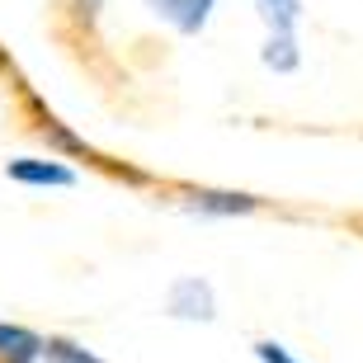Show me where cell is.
Listing matches in <instances>:
<instances>
[{
	"instance_id": "cell-1",
	"label": "cell",
	"mask_w": 363,
	"mask_h": 363,
	"mask_svg": "<svg viewBox=\"0 0 363 363\" xmlns=\"http://www.w3.org/2000/svg\"><path fill=\"white\" fill-rule=\"evenodd\" d=\"M165 316H170V321H184V325H213L217 316H222L213 279H203V274L175 279L165 288Z\"/></svg>"
},
{
	"instance_id": "cell-2",
	"label": "cell",
	"mask_w": 363,
	"mask_h": 363,
	"mask_svg": "<svg viewBox=\"0 0 363 363\" xmlns=\"http://www.w3.org/2000/svg\"><path fill=\"white\" fill-rule=\"evenodd\" d=\"M5 175L14 179V184H28V189H71L76 184V170L62 161H43V156H19V161L5 165Z\"/></svg>"
},
{
	"instance_id": "cell-3",
	"label": "cell",
	"mask_w": 363,
	"mask_h": 363,
	"mask_svg": "<svg viewBox=\"0 0 363 363\" xmlns=\"http://www.w3.org/2000/svg\"><path fill=\"white\" fill-rule=\"evenodd\" d=\"M184 208L199 217H250L259 208V199L250 194H236V189H189Z\"/></svg>"
},
{
	"instance_id": "cell-4",
	"label": "cell",
	"mask_w": 363,
	"mask_h": 363,
	"mask_svg": "<svg viewBox=\"0 0 363 363\" xmlns=\"http://www.w3.org/2000/svg\"><path fill=\"white\" fill-rule=\"evenodd\" d=\"M147 10L156 14V19H165L175 33H189V38H194V33L208 28L217 0H147Z\"/></svg>"
},
{
	"instance_id": "cell-5",
	"label": "cell",
	"mask_w": 363,
	"mask_h": 363,
	"mask_svg": "<svg viewBox=\"0 0 363 363\" xmlns=\"http://www.w3.org/2000/svg\"><path fill=\"white\" fill-rule=\"evenodd\" d=\"M43 345L48 340H38L33 330L0 321V363H43Z\"/></svg>"
},
{
	"instance_id": "cell-6",
	"label": "cell",
	"mask_w": 363,
	"mask_h": 363,
	"mask_svg": "<svg viewBox=\"0 0 363 363\" xmlns=\"http://www.w3.org/2000/svg\"><path fill=\"white\" fill-rule=\"evenodd\" d=\"M259 62L274 71V76H293L302 67V48H297V33H269L264 48H259Z\"/></svg>"
},
{
	"instance_id": "cell-7",
	"label": "cell",
	"mask_w": 363,
	"mask_h": 363,
	"mask_svg": "<svg viewBox=\"0 0 363 363\" xmlns=\"http://www.w3.org/2000/svg\"><path fill=\"white\" fill-rule=\"evenodd\" d=\"M255 5L269 33H297L302 24V0H255Z\"/></svg>"
},
{
	"instance_id": "cell-8",
	"label": "cell",
	"mask_w": 363,
	"mask_h": 363,
	"mask_svg": "<svg viewBox=\"0 0 363 363\" xmlns=\"http://www.w3.org/2000/svg\"><path fill=\"white\" fill-rule=\"evenodd\" d=\"M43 363H104V359H94L90 350L71 345V340H48L43 345Z\"/></svg>"
},
{
	"instance_id": "cell-9",
	"label": "cell",
	"mask_w": 363,
	"mask_h": 363,
	"mask_svg": "<svg viewBox=\"0 0 363 363\" xmlns=\"http://www.w3.org/2000/svg\"><path fill=\"white\" fill-rule=\"evenodd\" d=\"M43 137H52L57 147H67V151H85V142H81V137H71L67 128H62V123H52V118L43 123Z\"/></svg>"
},
{
	"instance_id": "cell-10",
	"label": "cell",
	"mask_w": 363,
	"mask_h": 363,
	"mask_svg": "<svg viewBox=\"0 0 363 363\" xmlns=\"http://www.w3.org/2000/svg\"><path fill=\"white\" fill-rule=\"evenodd\" d=\"M71 5H76V14H81L85 24H90L94 14H99V0H71Z\"/></svg>"
}]
</instances>
